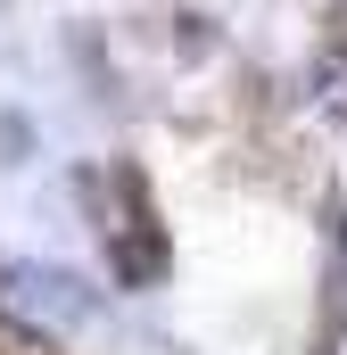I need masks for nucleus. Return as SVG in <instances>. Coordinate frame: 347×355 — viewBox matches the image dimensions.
Returning a JSON list of instances; mask_svg holds the SVG:
<instances>
[{"mask_svg": "<svg viewBox=\"0 0 347 355\" xmlns=\"http://www.w3.org/2000/svg\"><path fill=\"white\" fill-rule=\"evenodd\" d=\"M0 306H8V314H25V322H42V331H50V322H67V331H75V322L99 314V289H91L83 272H67V265L8 257V265H0Z\"/></svg>", "mask_w": 347, "mask_h": 355, "instance_id": "f257e3e1", "label": "nucleus"}, {"mask_svg": "<svg viewBox=\"0 0 347 355\" xmlns=\"http://www.w3.org/2000/svg\"><path fill=\"white\" fill-rule=\"evenodd\" d=\"M0 355H58V339H50L42 322H25V314L0 306Z\"/></svg>", "mask_w": 347, "mask_h": 355, "instance_id": "f03ea898", "label": "nucleus"}, {"mask_svg": "<svg viewBox=\"0 0 347 355\" xmlns=\"http://www.w3.org/2000/svg\"><path fill=\"white\" fill-rule=\"evenodd\" d=\"M25 157H33V116L0 107V166H25Z\"/></svg>", "mask_w": 347, "mask_h": 355, "instance_id": "7ed1b4c3", "label": "nucleus"}]
</instances>
